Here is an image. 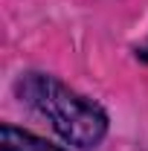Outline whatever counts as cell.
<instances>
[{"label":"cell","mask_w":148,"mask_h":151,"mask_svg":"<svg viewBox=\"0 0 148 151\" xmlns=\"http://www.w3.org/2000/svg\"><path fill=\"white\" fill-rule=\"evenodd\" d=\"M15 96L50 119L58 137L78 151L99 148L111 131V116L99 102L75 93L50 73H20L15 81Z\"/></svg>","instance_id":"cell-1"},{"label":"cell","mask_w":148,"mask_h":151,"mask_svg":"<svg viewBox=\"0 0 148 151\" xmlns=\"http://www.w3.org/2000/svg\"><path fill=\"white\" fill-rule=\"evenodd\" d=\"M0 151H70V148L55 145L52 139L35 131H26L15 122H3L0 125Z\"/></svg>","instance_id":"cell-2"},{"label":"cell","mask_w":148,"mask_h":151,"mask_svg":"<svg viewBox=\"0 0 148 151\" xmlns=\"http://www.w3.org/2000/svg\"><path fill=\"white\" fill-rule=\"evenodd\" d=\"M137 58H139L142 64H148V44H142V47H137Z\"/></svg>","instance_id":"cell-3"}]
</instances>
